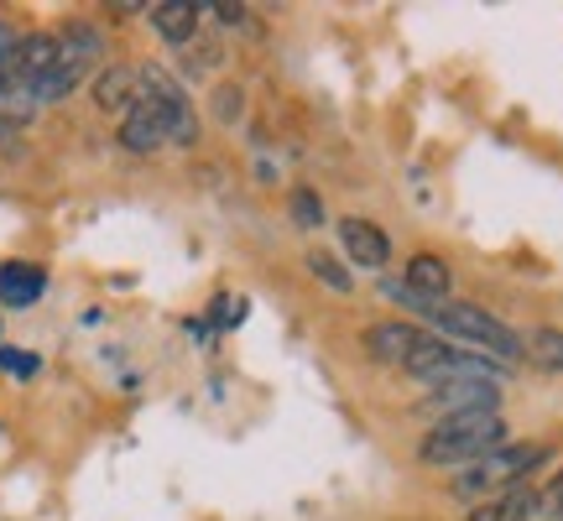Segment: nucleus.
<instances>
[{"label":"nucleus","instance_id":"7ed1b4c3","mask_svg":"<svg viewBox=\"0 0 563 521\" xmlns=\"http://www.w3.org/2000/svg\"><path fill=\"white\" fill-rule=\"evenodd\" d=\"M538 464H548V443H501L496 454L464 464L460 475H454V490H460L464 501H490V496H501L511 485H527V475Z\"/></svg>","mask_w":563,"mask_h":521},{"label":"nucleus","instance_id":"2eb2a0df","mask_svg":"<svg viewBox=\"0 0 563 521\" xmlns=\"http://www.w3.org/2000/svg\"><path fill=\"white\" fill-rule=\"evenodd\" d=\"M522 355L543 370H563V329H532L522 340Z\"/></svg>","mask_w":563,"mask_h":521},{"label":"nucleus","instance_id":"4468645a","mask_svg":"<svg viewBox=\"0 0 563 521\" xmlns=\"http://www.w3.org/2000/svg\"><path fill=\"white\" fill-rule=\"evenodd\" d=\"M42 292H47V277L37 266H26V260H5L0 266V302L5 308H32Z\"/></svg>","mask_w":563,"mask_h":521},{"label":"nucleus","instance_id":"0eeeda50","mask_svg":"<svg viewBox=\"0 0 563 521\" xmlns=\"http://www.w3.org/2000/svg\"><path fill=\"white\" fill-rule=\"evenodd\" d=\"M428 412H443V418L501 412V386H496V381H449V386H428Z\"/></svg>","mask_w":563,"mask_h":521},{"label":"nucleus","instance_id":"f03ea898","mask_svg":"<svg viewBox=\"0 0 563 521\" xmlns=\"http://www.w3.org/2000/svg\"><path fill=\"white\" fill-rule=\"evenodd\" d=\"M422 319L433 323L439 334H449V340H464L475 355H490V361L511 365L517 355H522V340L506 329L496 313H485L481 302H428V308H418Z\"/></svg>","mask_w":563,"mask_h":521},{"label":"nucleus","instance_id":"f257e3e1","mask_svg":"<svg viewBox=\"0 0 563 521\" xmlns=\"http://www.w3.org/2000/svg\"><path fill=\"white\" fill-rule=\"evenodd\" d=\"M506 443V418L501 412H470V418H439V428H428V439L418 443V459L433 469H464V464L496 454Z\"/></svg>","mask_w":563,"mask_h":521},{"label":"nucleus","instance_id":"aec40b11","mask_svg":"<svg viewBox=\"0 0 563 521\" xmlns=\"http://www.w3.org/2000/svg\"><path fill=\"white\" fill-rule=\"evenodd\" d=\"M5 136H11V125H5V121H0V146H5Z\"/></svg>","mask_w":563,"mask_h":521},{"label":"nucleus","instance_id":"6ab92c4d","mask_svg":"<svg viewBox=\"0 0 563 521\" xmlns=\"http://www.w3.org/2000/svg\"><path fill=\"white\" fill-rule=\"evenodd\" d=\"M0 370H16V376H37V355H16V350H0Z\"/></svg>","mask_w":563,"mask_h":521},{"label":"nucleus","instance_id":"f3484780","mask_svg":"<svg viewBox=\"0 0 563 521\" xmlns=\"http://www.w3.org/2000/svg\"><path fill=\"white\" fill-rule=\"evenodd\" d=\"M292 220H298L302 230L323 224V203H319V193H313V188H298V193H292Z\"/></svg>","mask_w":563,"mask_h":521},{"label":"nucleus","instance_id":"20e7f679","mask_svg":"<svg viewBox=\"0 0 563 521\" xmlns=\"http://www.w3.org/2000/svg\"><path fill=\"white\" fill-rule=\"evenodd\" d=\"M53 42H58V58H53V74L42 79L37 104H63L104 58V37L89 26V21H68V26H58Z\"/></svg>","mask_w":563,"mask_h":521},{"label":"nucleus","instance_id":"9d476101","mask_svg":"<svg viewBox=\"0 0 563 521\" xmlns=\"http://www.w3.org/2000/svg\"><path fill=\"white\" fill-rule=\"evenodd\" d=\"M136 100H141V74L131 63H110L104 74H95V104H100V110L125 115Z\"/></svg>","mask_w":563,"mask_h":521},{"label":"nucleus","instance_id":"39448f33","mask_svg":"<svg viewBox=\"0 0 563 521\" xmlns=\"http://www.w3.org/2000/svg\"><path fill=\"white\" fill-rule=\"evenodd\" d=\"M141 74V100L152 104L162 115V125H167V141H178V146H194L199 141V115H194V100H188V89H183L167 68H157V63H146V68H136Z\"/></svg>","mask_w":563,"mask_h":521},{"label":"nucleus","instance_id":"f8f14e48","mask_svg":"<svg viewBox=\"0 0 563 521\" xmlns=\"http://www.w3.org/2000/svg\"><path fill=\"white\" fill-rule=\"evenodd\" d=\"M121 146H125V152H141V157L167 146V125H162V115L146 100H136L121 115Z\"/></svg>","mask_w":563,"mask_h":521},{"label":"nucleus","instance_id":"423d86ee","mask_svg":"<svg viewBox=\"0 0 563 521\" xmlns=\"http://www.w3.org/2000/svg\"><path fill=\"white\" fill-rule=\"evenodd\" d=\"M449 287H454L449 260L433 256V251H418L407 260V287H391V292L407 298V308H428V302H449Z\"/></svg>","mask_w":563,"mask_h":521},{"label":"nucleus","instance_id":"ddd939ff","mask_svg":"<svg viewBox=\"0 0 563 521\" xmlns=\"http://www.w3.org/2000/svg\"><path fill=\"white\" fill-rule=\"evenodd\" d=\"M146 16L162 32V42H173V47H183V42L199 32V5L194 0H152Z\"/></svg>","mask_w":563,"mask_h":521},{"label":"nucleus","instance_id":"dca6fc26","mask_svg":"<svg viewBox=\"0 0 563 521\" xmlns=\"http://www.w3.org/2000/svg\"><path fill=\"white\" fill-rule=\"evenodd\" d=\"M308 271H313L323 287H334V292H350V287H355V281H350V271H344L334 256H323V251H313V256H308Z\"/></svg>","mask_w":563,"mask_h":521},{"label":"nucleus","instance_id":"9b49d317","mask_svg":"<svg viewBox=\"0 0 563 521\" xmlns=\"http://www.w3.org/2000/svg\"><path fill=\"white\" fill-rule=\"evenodd\" d=\"M543 511V490H532V485H511L501 496H490L470 511V521H532Z\"/></svg>","mask_w":563,"mask_h":521},{"label":"nucleus","instance_id":"1a4fd4ad","mask_svg":"<svg viewBox=\"0 0 563 521\" xmlns=\"http://www.w3.org/2000/svg\"><path fill=\"white\" fill-rule=\"evenodd\" d=\"M418 344H422V329H412V323H402V319H382L365 329V350L382 365H407Z\"/></svg>","mask_w":563,"mask_h":521},{"label":"nucleus","instance_id":"a211bd4d","mask_svg":"<svg viewBox=\"0 0 563 521\" xmlns=\"http://www.w3.org/2000/svg\"><path fill=\"white\" fill-rule=\"evenodd\" d=\"M16 47H21V32L11 26V21H0V84H5L11 63H16Z\"/></svg>","mask_w":563,"mask_h":521},{"label":"nucleus","instance_id":"6e6552de","mask_svg":"<svg viewBox=\"0 0 563 521\" xmlns=\"http://www.w3.org/2000/svg\"><path fill=\"white\" fill-rule=\"evenodd\" d=\"M340 241H344V256L355 260V266H365V271H382L386 260H391V241L371 220H361V214L340 220Z\"/></svg>","mask_w":563,"mask_h":521}]
</instances>
